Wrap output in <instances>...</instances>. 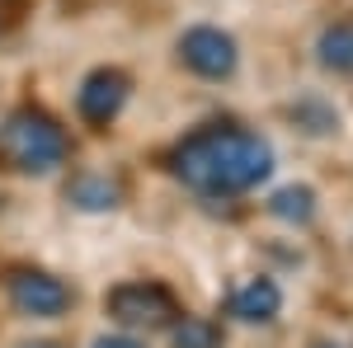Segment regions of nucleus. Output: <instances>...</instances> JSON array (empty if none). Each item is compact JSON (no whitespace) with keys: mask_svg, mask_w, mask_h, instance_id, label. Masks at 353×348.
<instances>
[{"mask_svg":"<svg viewBox=\"0 0 353 348\" xmlns=\"http://www.w3.org/2000/svg\"><path fill=\"white\" fill-rule=\"evenodd\" d=\"M71 203H76V207H85V212H104V207H118V184L85 174V179H76V184H71Z\"/></svg>","mask_w":353,"mask_h":348,"instance_id":"10","label":"nucleus"},{"mask_svg":"<svg viewBox=\"0 0 353 348\" xmlns=\"http://www.w3.org/2000/svg\"><path fill=\"white\" fill-rule=\"evenodd\" d=\"M109 316L118 325H132V329H161L179 316V306L156 283H123L109 292Z\"/></svg>","mask_w":353,"mask_h":348,"instance_id":"3","label":"nucleus"},{"mask_svg":"<svg viewBox=\"0 0 353 348\" xmlns=\"http://www.w3.org/2000/svg\"><path fill=\"white\" fill-rule=\"evenodd\" d=\"M19 348H61V344H48V339H33V344H19Z\"/></svg>","mask_w":353,"mask_h":348,"instance_id":"13","label":"nucleus"},{"mask_svg":"<svg viewBox=\"0 0 353 348\" xmlns=\"http://www.w3.org/2000/svg\"><path fill=\"white\" fill-rule=\"evenodd\" d=\"M5 292L14 301L19 316H33V320H52L71 306V287L52 278V273H38V268H14L5 278Z\"/></svg>","mask_w":353,"mask_h":348,"instance_id":"4","label":"nucleus"},{"mask_svg":"<svg viewBox=\"0 0 353 348\" xmlns=\"http://www.w3.org/2000/svg\"><path fill=\"white\" fill-rule=\"evenodd\" d=\"M278 311H283V292L273 287L269 278H254V283H245L241 292L231 296V316H241V320H250V325L273 320Z\"/></svg>","mask_w":353,"mask_h":348,"instance_id":"7","label":"nucleus"},{"mask_svg":"<svg viewBox=\"0 0 353 348\" xmlns=\"http://www.w3.org/2000/svg\"><path fill=\"white\" fill-rule=\"evenodd\" d=\"M66 151H71L66 132L38 108H14L0 123V156L24 174H52L66 161Z\"/></svg>","mask_w":353,"mask_h":348,"instance_id":"2","label":"nucleus"},{"mask_svg":"<svg viewBox=\"0 0 353 348\" xmlns=\"http://www.w3.org/2000/svg\"><path fill=\"white\" fill-rule=\"evenodd\" d=\"M321 61H325L330 71L353 76V24H334L321 33Z\"/></svg>","mask_w":353,"mask_h":348,"instance_id":"8","label":"nucleus"},{"mask_svg":"<svg viewBox=\"0 0 353 348\" xmlns=\"http://www.w3.org/2000/svg\"><path fill=\"white\" fill-rule=\"evenodd\" d=\"M269 141L241 127H203L174 151V174L198 193H245L259 179H269Z\"/></svg>","mask_w":353,"mask_h":348,"instance_id":"1","label":"nucleus"},{"mask_svg":"<svg viewBox=\"0 0 353 348\" xmlns=\"http://www.w3.org/2000/svg\"><path fill=\"white\" fill-rule=\"evenodd\" d=\"M316 348H339V344H316Z\"/></svg>","mask_w":353,"mask_h":348,"instance_id":"14","label":"nucleus"},{"mask_svg":"<svg viewBox=\"0 0 353 348\" xmlns=\"http://www.w3.org/2000/svg\"><path fill=\"white\" fill-rule=\"evenodd\" d=\"M179 57H184V66H189L193 76H203V81H226L236 71V43L221 28H208V24L189 28L179 38Z\"/></svg>","mask_w":353,"mask_h":348,"instance_id":"5","label":"nucleus"},{"mask_svg":"<svg viewBox=\"0 0 353 348\" xmlns=\"http://www.w3.org/2000/svg\"><path fill=\"white\" fill-rule=\"evenodd\" d=\"M269 212L283 216V221L306 226V221L316 216V193H311V188H278V193L269 198Z\"/></svg>","mask_w":353,"mask_h":348,"instance_id":"9","label":"nucleus"},{"mask_svg":"<svg viewBox=\"0 0 353 348\" xmlns=\"http://www.w3.org/2000/svg\"><path fill=\"white\" fill-rule=\"evenodd\" d=\"M128 90H132V81L118 66H99V71L85 76L81 94H76V108H81V118L90 127H109L113 118L123 113V104H128Z\"/></svg>","mask_w":353,"mask_h":348,"instance_id":"6","label":"nucleus"},{"mask_svg":"<svg viewBox=\"0 0 353 348\" xmlns=\"http://www.w3.org/2000/svg\"><path fill=\"white\" fill-rule=\"evenodd\" d=\"M94 348H141V344L128 334H104V339H94Z\"/></svg>","mask_w":353,"mask_h":348,"instance_id":"12","label":"nucleus"},{"mask_svg":"<svg viewBox=\"0 0 353 348\" xmlns=\"http://www.w3.org/2000/svg\"><path fill=\"white\" fill-rule=\"evenodd\" d=\"M174 348H221V329L203 316H184V320L170 329Z\"/></svg>","mask_w":353,"mask_h":348,"instance_id":"11","label":"nucleus"}]
</instances>
